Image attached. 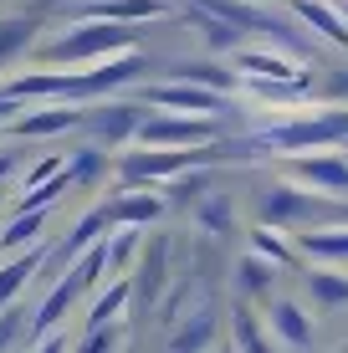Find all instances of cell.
Segmentation results:
<instances>
[{
  "instance_id": "cell-28",
  "label": "cell",
  "mask_w": 348,
  "mask_h": 353,
  "mask_svg": "<svg viewBox=\"0 0 348 353\" xmlns=\"http://www.w3.org/2000/svg\"><path fill=\"white\" fill-rule=\"evenodd\" d=\"M343 353H348V348H343Z\"/></svg>"
},
{
  "instance_id": "cell-6",
  "label": "cell",
  "mask_w": 348,
  "mask_h": 353,
  "mask_svg": "<svg viewBox=\"0 0 348 353\" xmlns=\"http://www.w3.org/2000/svg\"><path fill=\"white\" fill-rule=\"evenodd\" d=\"M267 333L282 338V343H292V348H307V343H313V318H307L292 297H272V307H267Z\"/></svg>"
},
{
  "instance_id": "cell-16",
  "label": "cell",
  "mask_w": 348,
  "mask_h": 353,
  "mask_svg": "<svg viewBox=\"0 0 348 353\" xmlns=\"http://www.w3.org/2000/svg\"><path fill=\"white\" fill-rule=\"evenodd\" d=\"M307 292L323 307H343L348 302V272H307Z\"/></svg>"
},
{
  "instance_id": "cell-26",
  "label": "cell",
  "mask_w": 348,
  "mask_h": 353,
  "mask_svg": "<svg viewBox=\"0 0 348 353\" xmlns=\"http://www.w3.org/2000/svg\"><path fill=\"white\" fill-rule=\"evenodd\" d=\"M338 16H343V26H348V0H343V6H338Z\"/></svg>"
},
{
  "instance_id": "cell-18",
  "label": "cell",
  "mask_w": 348,
  "mask_h": 353,
  "mask_svg": "<svg viewBox=\"0 0 348 353\" xmlns=\"http://www.w3.org/2000/svg\"><path fill=\"white\" fill-rule=\"evenodd\" d=\"M31 36H36V21H0V62L21 57L31 46Z\"/></svg>"
},
{
  "instance_id": "cell-19",
  "label": "cell",
  "mask_w": 348,
  "mask_h": 353,
  "mask_svg": "<svg viewBox=\"0 0 348 353\" xmlns=\"http://www.w3.org/2000/svg\"><path fill=\"white\" fill-rule=\"evenodd\" d=\"M236 343H241V353H272L267 333H261V323H256L251 307H236Z\"/></svg>"
},
{
  "instance_id": "cell-8",
  "label": "cell",
  "mask_w": 348,
  "mask_h": 353,
  "mask_svg": "<svg viewBox=\"0 0 348 353\" xmlns=\"http://www.w3.org/2000/svg\"><path fill=\"white\" fill-rule=\"evenodd\" d=\"M159 0H88V6H77V21H139V16H159Z\"/></svg>"
},
{
  "instance_id": "cell-1",
  "label": "cell",
  "mask_w": 348,
  "mask_h": 353,
  "mask_svg": "<svg viewBox=\"0 0 348 353\" xmlns=\"http://www.w3.org/2000/svg\"><path fill=\"white\" fill-rule=\"evenodd\" d=\"M128 46H134V31H128V26H118V21H82V26H72L62 41L46 46V62H52V67L108 62V57H123Z\"/></svg>"
},
{
  "instance_id": "cell-17",
  "label": "cell",
  "mask_w": 348,
  "mask_h": 353,
  "mask_svg": "<svg viewBox=\"0 0 348 353\" xmlns=\"http://www.w3.org/2000/svg\"><path fill=\"white\" fill-rule=\"evenodd\" d=\"M251 256H261V261H297L292 256V246H287V241L277 236V230H267V225H256V230H251Z\"/></svg>"
},
{
  "instance_id": "cell-11",
  "label": "cell",
  "mask_w": 348,
  "mask_h": 353,
  "mask_svg": "<svg viewBox=\"0 0 348 353\" xmlns=\"http://www.w3.org/2000/svg\"><path fill=\"white\" fill-rule=\"evenodd\" d=\"M36 266H41V251H26V256H16V261L0 266V307H10V302L26 292V282L36 276Z\"/></svg>"
},
{
  "instance_id": "cell-4",
  "label": "cell",
  "mask_w": 348,
  "mask_h": 353,
  "mask_svg": "<svg viewBox=\"0 0 348 353\" xmlns=\"http://www.w3.org/2000/svg\"><path fill=\"white\" fill-rule=\"evenodd\" d=\"M149 103H159L164 113H195V118H210L221 108V97L195 88V82H159V88H143Z\"/></svg>"
},
{
  "instance_id": "cell-23",
  "label": "cell",
  "mask_w": 348,
  "mask_h": 353,
  "mask_svg": "<svg viewBox=\"0 0 348 353\" xmlns=\"http://www.w3.org/2000/svg\"><path fill=\"white\" fill-rule=\"evenodd\" d=\"M200 221H205L210 230H225V225H231V221H225V200H210L205 210H200Z\"/></svg>"
},
{
  "instance_id": "cell-12",
  "label": "cell",
  "mask_w": 348,
  "mask_h": 353,
  "mask_svg": "<svg viewBox=\"0 0 348 353\" xmlns=\"http://www.w3.org/2000/svg\"><path fill=\"white\" fill-rule=\"evenodd\" d=\"M108 221H123V225H143V221H159L164 215V200H154V194H123V200L108 205Z\"/></svg>"
},
{
  "instance_id": "cell-20",
  "label": "cell",
  "mask_w": 348,
  "mask_h": 353,
  "mask_svg": "<svg viewBox=\"0 0 348 353\" xmlns=\"http://www.w3.org/2000/svg\"><path fill=\"white\" fill-rule=\"evenodd\" d=\"M118 348H123V327H88L82 353H118Z\"/></svg>"
},
{
  "instance_id": "cell-22",
  "label": "cell",
  "mask_w": 348,
  "mask_h": 353,
  "mask_svg": "<svg viewBox=\"0 0 348 353\" xmlns=\"http://www.w3.org/2000/svg\"><path fill=\"white\" fill-rule=\"evenodd\" d=\"M272 282H277V272H267L261 256H246V292H267Z\"/></svg>"
},
{
  "instance_id": "cell-13",
  "label": "cell",
  "mask_w": 348,
  "mask_h": 353,
  "mask_svg": "<svg viewBox=\"0 0 348 353\" xmlns=\"http://www.w3.org/2000/svg\"><path fill=\"white\" fill-rule=\"evenodd\" d=\"M72 123H77V113H72V108H46V113L21 118L16 133H21V139H46V133H67Z\"/></svg>"
},
{
  "instance_id": "cell-9",
  "label": "cell",
  "mask_w": 348,
  "mask_h": 353,
  "mask_svg": "<svg viewBox=\"0 0 348 353\" xmlns=\"http://www.w3.org/2000/svg\"><path fill=\"white\" fill-rule=\"evenodd\" d=\"M292 10L307 21V26H318L328 41H338L348 46V26H343V16H338V6H328V0H292Z\"/></svg>"
},
{
  "instance_id": "cell-7",
  "label": "cell",
  "mask_w": 348,
  "mask_h": 353,
  "mask_svg": "<svg viewBox=\"0 0 348 353\" xmlns=\"http://www.w3.org/2000/svg\"><path fill=\"white\" fill-rule=\"evenodd\" d=\"M190 159H195L190 149H149V154H128L118 169H123L128 179H170V174H179Z\"/></svg>"
},
{
  "instance_id": "cell-27",
  "label": "cell",
  "mask_w": 348,
  "mask_h": 353,
  "mask_svg": "<svg viewBox=\"0 0 348 353\" xmlns=\"http://www.w3.org/2000/svg\"><path fill=\"white\" fill-rule=\"evenodd\" d=\"M215 353H221V348H215Z\"/></svg>"
},
{
  "instance_id": "cell-15",
  "label": "cell",
  "mask_w": 348,
  "mask_h": 353,
  "mask_svg": "<svg viewBox=\"0 0 348 353\" xmlns=\"http://www.w3.org/2000/svg\"><path fill=\"white\" fill-rule=\"evenodd\" d=\"M41 225H46V210H21L16 221H10L6 230H0V251H21L26 241L41 236Z\"/></svg>"
},
{
  "instance_id": "cell-14",
  "label": "cell",
  "mask_w": 348,
  "mask_h": 353,
  "mask_svg": "<svg viewBox=\"0 0 348 353\" xmlns=\"http://www.w3.org/2000/svg\"><path fill=\"white\" fill-rule=\"evenodd\" d=\"M297 246L318 261H348V230H307Z\"/></svg>"
},
{
  "instance_id": "cell-3",
  "label": "cell",
  "mask_w": 348,
  "mask_h": 353,
  "mask_svg": "<svg viewBox=\"0 0 348 353\" xmlns=\"http://www.w3.org/2000/svg\"><path fill=\"white\" fill-rule=\"evenodd\" d=\"M292 174L313 194H348V159H338V154H297Z\"/></svg>"
},
{
  "instance_id": "cell-25",
  "label": "cell",
  "mask_w": 348,
  "mask_h": 353,
  "mask_svg": "<svg viewBox=\"0 0 348 353\" xmlns=\"http://www.w3.org/2000/svg\"><path fill=\"white\" fill-rule=\"evenodd\" d=\"M10 169H16V159H10V154H0V185H6V174Z\"/></svg>"
},
{
  "instance_id": "cell-24",
  "label": "cell",
  "mask_w": 348,
  "mask_h": 353,
  "mask_svg": "<svg viewBox=\"0 0 348 353\" xmlns=\"http://www.w3.org/2000/svg\"><path fill=\"white\" fill-rule=\"evenodd\" d=\"M41 338H46V343L36 353H67V333H41Z\"/></svg>"
},
{
  "instance_id": "cell-5",
  "label": "cell",
  "mask_w": 348,
  "mask_h": 353,
  "mask_svg": "<svg viewBox=\"0 0 348 353\" xmlns=\"http://www.w3.org/2000/svg\"><path fill=\"white\" fill-rule=\"evenodd\" d=\"M313 210H318V194H307L303 185H277L261 194V225H292Z\"/></svg>"
},
{
  "instance_id": "cell-2",
  "label": "cell",
  "mask_w": 348,
  "mask_h": 353,
  "mask_svg": "<svg viewBox=\"0 0 348 353\" xmlns=\"http://www.w3.org/2000/svg\"><path fill=\"white\" fill-rule=\"evenodd\" d=\"M134 139L143 149H205L215 139V118H195V113H154L143 118Z\"/></svg>"
},
{
  "instance_id": "cell-21",
  "label": "cell",
  "mask_w": 348,
  "mask_h": 353,
  "mask_svg": "<svg viewBox=\"0 0 348 353\" xmlns=\"http://www.w3.org/2000/svg\"><path fill=\"white\" fill-rule=\"evenodd\" d=\"M67 174L77 179V185H92V179L103 174V154H98V149H92V154H77V159L67 164Z\"/></svg>"
},
{
  "instance_id": "cell-10",
  "label": "cell",
  "mask_w": 348,
  "mask_h": 353,
  "mask_svg": "<svg viewBox=\"0 0 348 353\" xmlns=\"http://www.w3.org/2000/svg\"><path fill=\"white\" fill-rule=\"evenodd\" d=\"M139 123H143V113L134 103H113V108H103V113L92 118V128H98L103 143H118V139H128V133H139Z\"/></svg>"
}]
</instances>
